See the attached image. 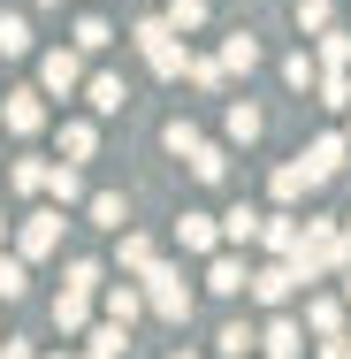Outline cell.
I'll list each match as a JSON object with an SVG mask.
<instances>
[{"instance_id":"6da1fadb","label":"cell","mask_w":351,"mask_h":359,"mask_svg":"<svg viewBox=\"0 0 351 359\" xmlns=\"http://www.w3.org/2000/svg\"><path fill=\"white\" fill-rule=\"evenodd\" d=\"M130 39H138L145 69L160 76V84H176V76H191V46H184V31H176L168 15H145L138 31H130Z\"/></svg>"},{"instance_id":"7a4b0ae2","label":"cell","mask_w":351,"mask_h":359,"mask_svg":"<svg viewBox=\"0 0 351 359\" xmlns=\"http://www.w3.org/2000/svg\"><path fill=\"white\" fill-rule=\"evenodd\" d=\"M313 283L321 276H344L351 268V237H344V222H305V237H298V252H290Z\"/></svg>"},{"instance_id":"3957f363","label":"cell","mask_w":351,"mask_h":359,"mask_svg":"<svg viewBox=\"0 0 351 359\" xmlns=\"http://www.w3.org/2000/svg\"><path fill=\"white\" fill-rule=\"evenodd\" d=\"M138 283H145V298H153L160 321H191V290H184V268H176V260H153Z\"/></svg>"},{"instance_id":"277c9868","label":"cell","mask_w":351,"mask_h":359,"mask_svg":"<svg viewBox=\"0 0 351 359\" xmlns=\"http://www.w3.org/2000/svg\"><path fill=\"white\" fill-rule=\"evenodd\" d=\"M298 283H313L298 260H268V268H252V290H245V298H252V306H268V313H282V306L298 298Z\"/></svg>"},{"instance_id":"5b68a950","label":"cell","mask_w":351,"mask_h":359,"mask_svg":"<svg viewBox=\"0 0 351 359\" xmlns=\"http://www.w3.org/2000/svg\"><path fill=\"white\" fill-rule=\"evenodd\" d=\"M62 215H69V207H39V215H23L15 252H23V260H54V252H62Z\"/></svg>"},{"instance_id":"8992f818","label":"cell","mask_w":351,"mask_h":359,"mask_svg":"<svg viewBox=\"0 0 351 359\" xmlns=\"http://www.w3.org/2000/svg\"><path fill=\"white\" fill-rule=\"evenodd\" d=\"M321 184H329V176H321V168H313V161L298 153V161H282L275 176H268V199H275V207H298V199H313Z\"/></svg>"},{"instance_id":"52a82bcc","label":"cell","mask_w":351,"mask_h":359,"mask_svg":"<svg viewBox=\"0 0 351 359\" xmlns=\"http://www.w3.org/2000/svg\"><path fill=\"white\" fill-rule=\"evenodd\" d=\"M0 130H8V138H39V130H46V92H31V84L8 92V100H0Z\"/></svg>"},{"instance_id":"ba28073f","label":"cell","mask_w":351,"mask_h":359,"mask_svg":"<svg viewBox=\"0 0 351 359\" xmlns=\"http://www.w3.org/2000/svg\"><path fill=\"white\" fill-rule=\"evenodd\" d=\"M39 92H46V100H69V92H84V54H76V46H54V54L39 62Z\"/></svg>"},{"instance_id":"9c48e42d","label":"cell","mask_w":351,"mask_h":359,"mask_svg":"<svg viewBox=\"0 0 351 359\" xmlns=\"http://www.w3.org/2000/svg\"><path fill=\"white\" fill-rule=\"evenodd\" d=\"M344 290H305V313H298V321H305V337H313V344H321V337H344Z\"/></svg>"},{"instance_id":"30bf717a","label":"cell","mask_w":351,"mask_h":359,"mask_svg":"<svg viewBox=\"0 0 351 359\" xmlns=\"http://www.w3.org/2000/svg\"><path fill=\"white\" fill-rule=\"evenodd\" d=\"M176 245L184 252H199V260H214L229 237H221V215H176Z\"/></svg>"},{"instance_id":"8fae6325","label":"cell","mask_w":351,"mask_h":359,"mask_svg":"<svg viewBox=\"0 0 351 359\" xmlns=\"http://www.w3.org/2000/svg\"><path fill=\"white\" fill-rule=\"evenodd\" d=\"M260 359H305V321L298 313H275L260 329Z\"/></svg>"},{"instance_id":"7c38bea8","label":"cell","mask_w":351,"mask_h":359,"mask_svg":"<svg viewBox=\"0 0 351 359\" xmlns=\"http://www.w3.org/2000/svg\"><path fill=\"white\" fill-rule=\"evenodd\" d=\"M99 306H107V321H123V329H130L138 313H153V298H145V283H138V276L107 283V290H99Z\"/></svg>"},{"instance_id":"4fadbf2b","label":"cell","mask_w":351,"mask_h":359,"mask_svg":"<svg viewBox=\"0 0 351 359\" xmlns=\"http://www.w3.org/2000/svg\"><path fill=\"white\" fill-rule=\"evenodd\" d=\"M207 290H214V298H237V290H252V268H245V260L221 245V252L207 260Z\"/></svg>"},{"instance_id":"5bb4252c","label":"cell","mask_w":351,"mask_h":359,"mask_svg":"<svg viewBox=\"0 0 351 359\" xmlns=\"http://www.w3.org/2000/svg\"><path fill=\"white\" fill-rule=\"evenodd\" d=\"M92 298H99V290H76V283H62V298H54V329H62V337L92 329Z\"/></svg>"},{"instance_id":"9a60e30c","label":"cell","mask_w":351,"mask_h":359,"mask_svg":"<svg viewBox=\"0 0 351 359\" xmlns=\"http://www.w3.org/2000/svg\"><path fill=\"white\" fill-rule=\"evenodd\" d=\"M298 237H305V222L290 215V207H275V215H268V229H260V245H268V260H290V252H298Z\"/></svg>"},{"instance_id":"2e32d148","label":"cell","mask_w":351,"mask_h":359,"mask_svg":"<svg viewBox=\"0 0 351 359\" xmlns=\"http://www.w3.org/2000/svg\"><path fill=\"white\" fill-rule=\"evenodd\" d=\"M260 229H268V215H260V207H252V199H237V207H229V215H221V237H229V245H237V252H245V245H260Z\"/></svg>"},{"instance_id":"e0dca14e","label":"cell","mask_w":351,"mask_h":359,"mask_svg":"<svg viewBox=\"0 0 351 359\" xmlns=\"http://www.w3.org/2000/svg\"><path fill=\"white\" fill-rule=\"evenodd\" d=\"M84 107H92V115H123V107H130V92H123V76H84Z\"/></svg>"},{"instance_id":"ac0fdd59","label":"cell","mask_w":351,"mask_h":359,"mask_svg":"<svg viewBox=\"0 0 351 359\" xmlns=\"http://www.w3.org/2000/svg\"><path fill=\"white\" fill-rule=\"evenodd\" d=\"M221 130H229V145H252L260 130H268V115H260L252 100H229V107H221Z\"/></svg>"},{"instance_id":"d6986e66","label":"cell","mask_w":351,"mask_h":359,"mask_svg":"<svg viewBox=\"0 0 351 359\" xmlns=\"http://www.w3.org/2000/svg\"><path fill=\"white\" fill-rule=\"evenodd\" d=\"M305 161H313L321 176H336V168H344V161H351V130H321V138L305 145Z\"/></svg>"},{"instance_id":"ffe728a7","label":"cell","mask_w":351,"mask_h":359,"mask_svg":"<svg viewBox=\"0 0 351 359\" xmlns=\"http://www.w3.org/2000/svg\"><path fill=\"white\" fill-rule=\"evenodd\" d=\"M92 153H99V115L62 123V161H92Z\"/></svg>"},{"instance_id":"44dd1931","label":"cell","mask_w":351,"mask_h":359,"mask_svg":"<svg viewBox=\"0 0 351 359\" xmlns=\"http://www.w3.org/2000/svg\"><path fill=\"white\" fill-rule=\"evenodd\" d=\"M46 199H54V207H84V199H92V191H84V176H76V161H54Z\"/></svg>"},{"instance_id":"7402d4cb","label":"cell","mask_w":351,"mask_h":359,"mask_svg":"<svg viewBox=\"0 0 351 359\" xmlns=\"http://www.w3.org/2000/svg\"><path fill=\"white\" fill-rule=\"evenodd\" d=\"M84 222H92V229H123V222H130V199H123V191H92V199H84Z\"/></svg>"},{"instance_id":"603a6c76","label":"cell","mask_w":351,"mask_h":359,"mask_svg":"<svg viewBox=\"0 0 351 359\" xmlns=\"http://www.w3.org/2000/svg\"><path fill=\"white\" fill-rule=\"evenodd\" d=\"M214 352H221V359H252V352H260V329H252V321H221Z\"/></svg>"},{"instance_id":"cb8c5ba5","label":"cell","mask_w":351,"mask_h":359,"mask_svg":"<svg viewBox=\"0 0 351 359\" xmlns=\"http://www.w3.org/2000/svg\"><path fill=\"white\" fill-rule=\"evenodd\" d=\"M153 260H160V252H153V237H138V229H123V245H115V268H123V276H145Z\"/></svg>"},{"instance_id":"d4e9b609","label":"cell","mask_w":351,"mask_h":359,"mask_svg":"<svg viewBox=\"0 0 351 359\" xmlns=\"http://www.w3.org/2000/svg\"><path fill=\"white\" fill-rule=\"evenodd\" d=\"M191 176H199V184H221V176H229V145L199 138V145H191Z\"/></svg>"},{"instance_id":"484cf974","label":"cell","mask_w":351,"mask_h":359,"mask_svg":"<svg viewBox=\"0 0 351 359\" xmlns=\"http://www.w3.org/2000/svg\"><path fill=\"white\" fill-rule=\"evenodd\" d=\"M46 176H54V161H39V153H23V161L8 168V184H15L23 199H39V191H46Z\"/></svg>"},{"instance_id":"4316f807","label":"cell","mask_w":351,"mask_h":359,"mask_svg":"<svg viewBox=\"0 0 351 359\" xmlns=\"http://www.w3.org/2000/svg\"><path fill=\"white\" fill-rule=\"evenodd\" d=\"M76 54H107L115 46V31H107V15H76V39H69Z\"/></svg>"},{"instance_id":"83f0119b","label":"cell","mask_w":351,"mask_h":359,"mask_svg":"<svg viewBox=\"0 0 351 359\" xmlns=\"http://www.w3.org/2000/svg\"><path fill=\"white\" fill-rule=\"evenodd\" d=\"M23 290H31V260H23V252H8V260H0V306H15Z\"/></svg>"},{"instance_id":"f1b7e54d","label":"cell","mask_w":351,"mask_h":359,"mask_svg":"<svg viewBox=\"0 0 351 359\" xmlns=\"http://www.w3.org/2000/svg\"><path fill=\"white\" fill-rule=\"evenodd\" d=\"M282 84H290V92H313V84H321V54H305V46H298V54L282 62Z\"/></svg>"},{"instance_id":"f546056e","label":"cell","mask_w":351,"mask_h":359,"mask_svg":"<svg viewBox=\"0 0 351 359\" xmlns=\"http://www.w3.org/2000/svg\"><path fill=\"white\" fill-rule=\"evenodd\" d=\"M313 54H321V69H351V31H321Z\"/></svg>"},{"instance_id":"4dcf8cb0","label":"cell","mask_w":351,"mask_h":359,"mask_svg":"<svg viewBox=\"0 0 351 359\" xmlns=\"http://www.w3.org/2000/svg\"><path fill=\"white\" fill-rule=\"evenodd\" d=\"M191 84H199V92H221V84H229V62H221V54H191Z\"/></svg>"},{"instance_id":"1f68e13d","label":"cell","mask_w":351,"mask_h":359,"mask_svg":"<svg viewBox=\"0 0 351 359\" xmlns=\"http://www.w3.org/2000/svg\"><path fill=\"white\" fill-rule=\"evenodd\" d=\"M298 31H336V0H298Z\"/></svg>"},{"instance_id":"d6a6232c","label":"cell","mask_w":351,"mask_h":359,"mask_svg":"<svg viewBox=\"0 0 351 359\" xmlns=\"http://www.w3.org/2000/svg\"><path fill=\"white\" fill-rule=\"evenodd\" d=\"M0 54H8V62L31 54V23H23V15H0Z\"/></svg>"},{"instance_id":"836d02e7","label":"cell","mask_w":351,"mask_h":359,"mask_svg":"<svg viewBox=\"0 0 351 359\" xmlns=\"http://www.w3.org/2000/svg\"><path fill=\"white\" fill-rule=\"evenodd\" d=\"M221 62H229V76H245V69H260V46L237 31V39H221Z\"/></svg>"},{"instance_id":"e575fe53","label":"cell","mask_w":351,"mask_h":359,"mask_svg":"<svg viewBox=\"0 0 351 359\" xmlns=\"http://www.w3.org/2000/svg\"><path fill=\"white\" fill-rule=\"evenodd\" d=\"M92 352H99V359H123V352H130V329H123V321H99V329H92Z\"/></svg>"},{"instance_id":"d590c367","label":"cell","mask_w":351,"mask_h":359,"mask_svg":"<svg viewBox=\"0 0 351 359\" xmlns=\"http://www.w3.org/2000/svg\"><path fill=\"white\" fill-rule=\"evenodd\" d=\"M160 145H168L176 161H191V145H199V123H191V115H176V123L160 130Z\"/></svg>"},{"instance_id":"8d00e7d4","label":"cell","mask_w":351,"mask_h":359,"mask_svg":"<svg viewBox=\"0 0 351 359\" xmlns=\"http://www.w3.org/2000/svg\"><path fill=\"white\" fill-rule=\"evenodd\" d=\"M62 283H76V290H107V268L99 260H69V276Z\"/></svg>"},{"instance_id":"74e56055","label":"cell","mask_w":351,"mask_h":359,"mask_svg":"<svg viewBox=\"0 0 351 359\" xmlns=\"http://www.w3.org/2000/svg\"><path fill=\"white\" fill-rule=\"evenodd\" d=\"M168 23H176V31H199V23H207V0H168Z\"/></svg>"},{"instance_id":"f35d334b","label":"cell","mask_w":351,"mask_h":359,"mask_svg":"<svg viewBox=\"0 0 351 359\" xmlns=\"http://www.w3.org/2000/svg\"><path fill=\"white\" fill-rule=\"evenodd\" d=\"M0 359H39V344H23V337H0Z\"/></svg>"},{"instance_id":"ab89813d","label":"cell","mask_w":351,"mask_h":359,"mask_svg":"<svg viewBox=\"0 0 351 359\" xmlns=\"http://www.w3.org/2000/svg\"><path fill=\"white\" fill-rule=\"evenodd\" d=\"M313 359H351V337H321V352Z\"/></svg>"},{"instance_id":"60d3db41","label":"cell","mask_w":351,"mask_h":359,"mask_svg":"<svg viewBox=\"0 0 351 359\" xmlns=\"http://www.w3.org/2000/svg\"><path fill=\"white\" fill-rule=\"evenodd\" d=\"M168 359H207V352H168Z\"/></svg>"},{"instance_id":"b9f144b4","label":"cell","mask_w":351,"mask_h":359,"mask_svg":"<svg viewBox=\"0 0 351 359\" xmlns=\"http://www.w3.org/2000/svg\"><path fill=\"white\" fill-rule=\"evenodd\" d=\"M39 359H76V352H39Z\"/></svg>"},{"instance_id":"7bdbcfd3","label":"cell","mask_w":351,"mask_h":359,"mask_svg":"<svg viewBox=\"0 0 351 359\" xmlns=\"http://www.w3.org/2000/svg\"><path fill=\"white\" fill-rule=\"evenodd\" d=\"M344 298H351V268H344Z\"/></svg>"},{"instance_id":"ee69618b","label":"cell","mask_w":351,"mask_h":359,"mask_svg":"<svg viewBox=\"0 0 351 359\" xmlns=\"http://www.w3.org/2000/svg\"><path fill=\"white\" fill-rule=\"evenodd\" d=\"M344 237H351V215H344Z\"/></svg>"},{"instance_id":"f6af8a7d","label":"cell","mask_w":351,"mask_h":359,"mask_svg":"<svg viewBox=\"0 0 351 359\" xmlns=\"http://www.w3.org/2000/svg\"><path fill=\"white\" fill-rule=\"evenodd\" d=\"M39 8H54V0H39Z\"/></svg>"},{"instance_id":"bcb514c9","label":"cell","mask_w":351,"mask_h":359,"mask_svg":"<svg viewBox=\"0 0 351 359\" xmlns=\"http://www.w3.org/2000/svg\"><path fill=\"white\" fill-rule=\"evenodd\" d=\"M0 237H8V222H0Z\"/></svg>"},{"instance_id":"7dc6e473","label":"cell","mask_w":351,"mask_h":359,"mask_svg":"<svg viewBox=\"0 0 351 359\" xmlns=\"http://www.w3.org/2000/svg\"><path fill=\"white\" fill-rule=\"evenodd\" d=\"M84 359H99V352H84Z\"/></svg>"}]
</instances>
